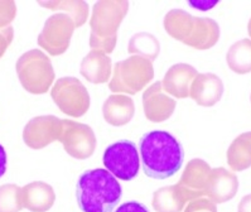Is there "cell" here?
<instances>
[{"instance_id": "cell-1", "label": "cell", "mask_w": 251, "mask_h": 212, "mask_svg": "<svg viewBox=\"0 0 251 212\" xmlns=\"http://www.w3.org/2000/svg\"><path fill=\"white\" fill-rule=\"evenodd\" d=\"M140 164L153 180H167L182 168L183 147L177 138L164 130L145 132L139 141Z\"/></svg>"}, {"instance_id": "cell-2", "label": "cell", "mask_w": 251, "mask_h": 212, "mask_svg": "<svg viewBox=\"0 0 251 212\" xmlns=\"http://www.w3.org/2000/svg\"><path fill=\"white\" fill-rule=\"evenodd\" d=\"M121 194L116 177L103 168L83 172L77 181L76 198L82 212H112Z\"/></svg>"}, {"instance_id": "cell-3", "label": "cell", "mask_w": 251, "mask_h": 212, "mask_svg": "<svg viewBox=\"0 0 251 212\" xmlns=\"http://www.w3.org/2000/svg\"><path fill=\"white\" fill-rule=\"evenodd\" d=\"M127 1H98L92 8L90 19V47L105 54L114 51L118 42V30L127 14Z\"/></svg>"}, {"instance_id": "cell-4", "label": "cell", "mask_w": 251, "mask_h": 212, "mask_svg": "<svg viewBox=\"0 0 251 212\" xmlns=\"http://www.w3.org/2000/svg\"><path fill=\"white\" fill-rule=\"evenodd\" d=\"M17 75L25 91L46 94L54 82V70L50 57L39 50H30L17 61Z\"/></svg>"}, {"instance_id": "cell-5", "label": "cell", "mask_w": 251, "mask_h": 212, "mask_svg": "<svg viewBox=\"0 0 251 212\" xmlns=\"http://www.w3.org/2000/svg\"><path fill=\"white\" fill-rule=\"evenodd\" d=\"M154 77L153 62L140 56H131L118 62L114 67L109 88L112 92L135 95Z\"/></svg>"}, {"instance_id": "cell-6", "label": "cell", "mask_w": 251, "mask_h": 212, "mask_svg": "<svg viewBox=\"0 0 251 212\" xmlns=\"http://www.w3.org/2000/svg\"><path fill=\"white\" fill-rule=\"evenodd\" d=\"M50 96L58 109L72 118H81L90 109V95L80 80L62 77L54 82Z\"/></svg>"}, {"instance_id": "cell-7", "label": "cell", "mask_w": 251, "mask_h": 212, "mask_svg": "<svg viewBox=\"0 0 251 212\" xmlns=\"http://www.w3.org/2000/svg\"><path fill=\"white\" fill-rule=\"evenodd\" d=\"M102 163L106 167V171L118 180L131 181L139 173V152L133 141H115L103 152Z\"/></svg>"}, {"instance_id": "cell-8", "label": "cell", "mask_w": 251, "mask_h": 212, "mask_svg": "<svg viewBox=\"0 0 251 212\" xmlns=\"http://www.w3.org/2000/svg\"><path fill=\"white\" fill-rule=\"evenodd\" d=\"M75 23L65 13H56L46 21L38 35V44L50 56H61L70 47Z\"/></svg>"}, {"instance_id": "cell-9", "label": "cell", "mask_w": 251, "mask_h": 212, "mask_svg": "<svg viewBox=\"0 0 251 212\" xmlns=\"http://www.w3.org/2000/svg\"><path fill=\"white\" fill-rule=\"evenodd\" d=\"M59 139L67 152L72 156L87 157L96 145V138L91 128L74 120H62V130Z\"/></svg>"}, {"instance_id": "cell-10", "label": "cell", "mask_w": 251, "mask_h": 212, "mask_svg": "<svg viewBox=\"0 0 251 212\" xmlns=\"http://www.w3.org/2000/svg\"><path fill=\"white\" fill-rule=\"evenodd\" d=\"M177 103L163 90L162 81L149 86L143 94V109L148 120L151 123H162L173 115Z\"/></svg>"}, {"instance_id": "cell-11", "label": "cell", "mask_w": 251, "mask_h": 212, "mask_svg": "<svg viewBox=\"0 0 251 212\" xmlns=\"http://www.w3.org/2000/svg\"><path fill=\"white\" fill-rule=\"evenodd\" d=\"M62 130V119L53 115L37 116L28 121L23 130V139L25 144L32 148H42L50 141L59 138Z\"/></svg>"}, {"instance_id": "cell-12", "label": "cell", "mask_w": 251, "mask_h": 212, "mask_svg": "<svg viewBox=\"0 0 251 212\" xmlns=\"http://www.w3.org/2000/svg\"><path fill=\"white\" fill-rule=\"evenodd\" d=\"M224 95V83L215 74H198L189 88V97L196 104L211 107L221 100Z\"/></svg>"}, {"instance_id": "cell-13", "label": "cell", "mask_w": 251, "mask_h": 212, "mask_svg": "<svg viewBox=\"0 0 251 212\" xmlns=\"http://www.w3.org/2000/svg\"><path fill=\"white\" fill-rule=\"evenodd\" d=\"M197 75V70L193 66L187 63L173 65L167 71L166 76L163 79V90L177 99L189 97V88Z\"/></svg>"}, {"instance_id": "cell-14", "label": "cell", "mask_w": 251, "mask_h": 212, "mask_svg": "<svg viewBox=\"0 0 251 212\" xmlns=\"http://www.w3.org/2000/svg\"><path fill=\"white\" fill-rule=\"evenodd\" d=\"M134 114H135L134 101L126 95H111L102 105L103 119L114 127H123L125 124L130 123Z\"/></svg>"}, {"instance_id": "cell-15", "label": "cell", "mask_w": 251, "mask_h": 212, "mask_svg": "<svg viewBox=\"0 0 251 212\" xmlns=\"http://www.w3.org/2000/svg\"><path fill=\"white\" fill-rule=\"evenodd\" d=\"M111 58L98 51H91L83 57L80 66V74L91 83H105L111 76Z\"/></svg>"}, {"instance_id": "cell-16", "label": "cell", "mask_w": 251, "mask_h": 212, "mask_svg": "<svg viewBox=\"0 0 251 212\" xmlns=\"http://www.w3.org/2000/svg\"><path fill=\"white\" fill-rule=\"evenodd\" d=\"M220 39V26L211 18L196 17L192 33L184 44L196 50H210Z\"/></svg>"}, {"instance_id": "cell-17", "label": "cell", "mask_w": 251, "mask_h": 212, "mask_svg": "<svg viewBox=\"0 0 251 212\" xmlns=\"http://www.w3.org/2000/svg\"><path fill=\"white\" fill-rule=\"evenodd\" d=\"M196 17L187 13L183 9H172L164 17V29L172 38L184 43L192 33Z\"/></svg>"}, {"instance_id": "cell-18", "label": "cell", "mask_w": 251, "mask_h": 212, "mask_svg": "<svg viewBox=\"0 0 251 212\" xmlns=\"http://www.w3.org/2000/svg\"><path fill=\"white\" fill-rule=\"evenodd\" d=\"M226 61L235 74L246 75L251 72V39H241L233 43L226 54Z\"/></svg>"}, {"instance_id": "cell-19", "label": "cell", "mask_w": 251, "mask_h": 212, "mask_svg": "<svg viewBox=\"0 0 251 212\" xmlns=\"http://www.w3.org/2000/svg\"><path fill=\"white\" fill-rule=\"evenodd\" d=\"M228 162L230 165L241 171L251 165V132H242L241 135L237 136L228 149Z\"/></svg>"}, {"instance_id": "cell-20", "label": "cell", "mask_w": 251, "mask_h": 212, "mask_svg": "<svg viewBox=\"0 0 251 212\" xmlns=\"http://www.w3.org/2000/svg\"><path fill=\"white\" fill-rule=\"evenodd\" d=\"M129 53L133 56H140L153 62L157 58L160 51V44L153 34L151 33H138L131 37L129 41Z\"/></svg>"}, {"instance_id": "cell-21", "label": "cell", "mask_w": 251, "mask_h": 212, "mask_svg": "<svg viewBox=\"0 0 251 212\" xmlns=\"http://www.w3.org/2000/svg\"><path fill=\"white\" fill-rule=\"evenodd\" d=\"M39 5L52 10H61L71 18L75 26H81L89 18V4L85 1H39Z\"/></svg>"}, {"instance_id": "cell-22", "label": "cell", "mask_w": 251, "mask_h": 212, "mask_svg": "<svg viewBox=\"0 0 251 212\" xmlns=\"http://www.w3.org/2000/svg\"><path fill=\"white\" fill-rule=\"evenodd\" d=\"M21 189L15 186L0 187V212H18L22 205L18 200Z\"/></svg>"}, {"instance_id": "cell-23", "label": "cell", "mask_w": 251, "mask_h": 212, "mask_svg": "<svg viewBox=\"0 0 251 212\" xmlns=\"http://www.w3.org/2000/svg\"><path fill=\"white\" fill-rule=\"evenodd\" d=\"M17 15V5L14 1H0V29L10 26Z\"/></svg>"}, {"instance_id": "cell-24", "label": "cell", "mask_w": 251, "mask_h": 212, "mask_svg": "<svg viewBox=\"0 0 251 212\" xmlns=\"http://www.w3.org/2000/svg\"><path fill=\"white\" fill-rule=\"evenodd\" d=\"M13 38H14V29L12 26L0 29V58L4 56V53L12 44Z\"/></svg>"}, {"instance_id": "cell-25", "label": "cell", "mask_w": 251, "mask_h": 212, "mask_svg": "<svg viewBox=\"0 0 251 212\" xmlns=\"http://www.w3.org/2000/svg\"><path fill=\"white\" fill-rule=\"evenodd\" d=\"M115 212H149V210L138 201H127L125 203H121Z\"/></svg>"}, {"instance_id": "cell-26", "label": "cell", "mask_w": 251, "mask_h": 212, "mask_svg": "<svg viewBox=\"0 0 251 212\" xmlns=\"http://www.w3.org/2000/svg\"><path fill=\"white\" fill-rule=\"evenodd\" d=\"M219 1H189V5L192 8L200 9V10H208V9L213 8L215 5H217Z\"/></svg>"}, {"instance_id": "cell-27", "label": "cell", "mask_w": 251, "mask_h": 212, "mask_svg": "<svg viewBox=\"0 0 251 212\" xmlns=\"http://www.w3.org/2000/svg\"><path fill=\"white\" fill-rule=\"evenodd\" d=\"M6 172V152L4 147L0 144V178Z\"/></svg>"}, {"instance_id": "cell-28", "label": "cell", "mask_w": 251, "mask_h": 212, "mask_svg": "<svg viewBox=\"0 0 251 212\" xmlns=\"http://www.w3.org/2000/svg\"><path fill=\"white\" fill-rule=\"evenodd\" d=\"M240 212H251V196L245 197L240 205Z\"/></svg>"}, {"instance_id": "cell-29", "label": "cell", "mask_w": 251, "mask_h": 212, "mask_svg": "<svg viewBox=\"0 0 251 212\" xmlns=\"http://www.w3.org/2000/svg\"><path fill=\"white\" fill-rule=\"evenodd\" d=\"M248 29H249V35H250V37H251V19H250V22H249Z\"/></svg>"}, {"instance_id": "cell-30", "label": "cell", "mask_w": 251, "mask_h": 212, "mask_svg": "<svg viewBox=\"0 0 251 212\" xmlns=\"http://www.w3.org/2000/svg\"><path fill=\"white\" fill-rule=\"evenodd\" d=\"M250 100H251V96H250Z\"/></svg>"}]
</instances>
